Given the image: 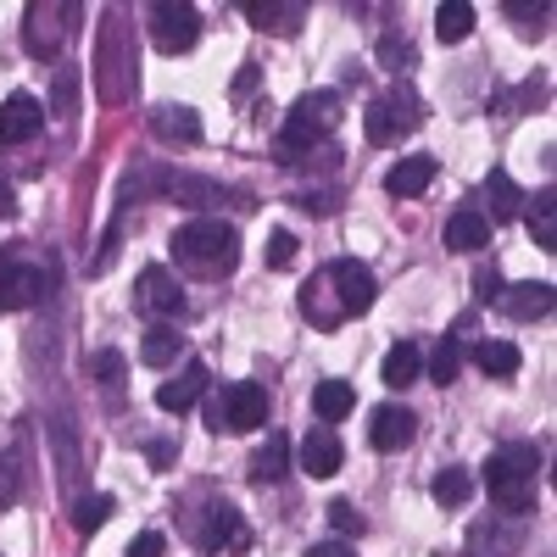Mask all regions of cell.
I'll use <instances>...</instances> for the list:
<instances>
[{"label": "cell", "mask_w": 557, "mask_h": 557, "mask_svg": "<svg viewBox=\"0 0 557 557\" xmlns=\"http://www.w3.org/2000/svg\"><path fill=\"white\" fill-rule=\"evenodd\" d=\"M374 296H380L374 268L357 257H341L301 285V318H312V330H341V323H351L374 307Z\"/></svg>", "instance_id": "6da1fadb"}, {"label": "cell", "mask_w": 557, "mask_h": 557, "mask_svg": "<svg viewBox=\"0 0 557 557\" xmlns=\"http://www.w3.org/2000/svg\"><path fill=\"white\" fill-rule=\"evenodd\" d=\"M535 485H541V451L530 441H507L491 451L485 462V491L496 502V513L507 519H524L535 507Z\"/></svg>", "instance_id": "7a4b0ae2"}, {"label": "cell", "mask_w": 557, "mask_h": 557, "mask_svg": "<svg viewBox=\"0 0 557 557\" xmlns=\"http://www.w3.org/2000/svg\"><path fill=\"white\" fill-rule=\"evenodd\" d=\"M173 257H178V268H190V273H207V278H218V273H228L240 262V228L235 223H223V218H190V223H178L173 228Z\"/></svg>", "instance_id": "3957f363"}, {"label": "cell", "mask_w": 557, "mask_h": 557, "mask_svg": "<svg viewBox=\"0 0 557 557\" xmlns=\"http://www.w3.org/2000/svg\"><path fill=\"white\" fill-rule=\"evenodd\" d=\"M341 123V96L335 89H312V96H301L290 107V117L278 123V162H301L312 146H323L330 139V128Z\"/></svg>", "instance_id": "277c9868"}, {"label": "cell", "mask_w": 557, "mask_h": 557, "mask_svg": "<svg viewBox=\"0 0 557 557\" xmlns=\"http://www.w3.org/2000/svg\"><path fill=\"white\" fill-rule=\"evenodd\" d=\"M418 123H424V101H418V89L407 78H396L385 96H374L362 112V134L374 139V146H401Z\"/></svg>", "instance_id": "5b68a950"}, {"label": "cell", "mask_w": 557, "mask_h": 557, "mask_svg": "<svg viewBox=\"0 0 557 557\" xmlns=\"http://www.w3.org/2000/svg\"><path fill=\"white\" fill-rule=\"evenodd\" d=\"M78 17H84V7H57V0H34V7L23 12V51L34 57V62H57L62 57V45L78 34Z\"/></svg>", "instance_id": "8992f818"}, {"label": "cell", "mask_w": 557, "mask_h": 557, "mask_svg": "<svg viewBox=\"0 0 557 557\" xmlns=\"http://www.w3.org/2000/svg\"><path fill=\"white\" fill-rule=\"evenodd\" d=\"M51 262H34L23 246H0V312H23L51 296Z\"/></svg>", "instance_id": "52a82bcc"}, {"label": "cell", "mask_w": 557, "mask_h": 557, "mask_svg": "<svg viewBox=\"0 0 557 557\" xmlns=\"http://www.w3.org/2000/svg\"><path fill=\"white\" fill-rule=\"evenodd\" d=\"M268 385H257V380H235V385H223L218 396H212V407H207V424L223 435H251V430H262L268 424Z\"/></svg>", "instance_id": "ba28073f"}, {"label": "cell", "mask_w": 557, "mask_h": 557, "mask_svg": "<svg viewBox=\"0 0 557 557\" xmlns=\"http://www.w3.org/2000/svg\"><path fill=\"white\" fill-rule=\"evenodd\" d=\"M196 39H201V12L178 7V0H157V7H151V45H157V51L178 57V51H190Z\"/></svg>", "instance_id": "9c48e42d"}, {"label": "cell", "mask_w": 557, "mask_h": 557, "mask_svg": "<svg viewBox=\"0 0 557 557\" xmlns=\"http://www.w3.org/2000/svg\"><path fill=\"white\" fill-rule=\"evenodd\" d=\"M524 519H507V513H491L480 524H469V541H462V552L469 557H519L524 552Z\"/></svg>", "instance_id": "30bf717a"}, {"label": "cell", "mask_w": 557, "mask_h": 557, "mask_svg": "<svg viewBox=\"0 0 557 557\" xmlns=\"http://www.w3.org/2000/svg\"><path fill=\"white\" fill-rule=\"evenodd\" d=\"M134 307L146 312V318H157V323H168V318H184V285L168 273V268H146L139 273V285H134Z\"/></svg>", "instance_id": "8fae6325"}, {"label": "cell", "mask_w": 557, "mask_h": 557, "mask_svg": "<svg viewBox=\"0 0 557 557\" xmlns=\"http://www.w3.org/2000/svg\"><path fill=\"white\" fill-rule=\"evenodd\" d=\"M39 128H45V101L28 96V89L7 96V107H0V146H28Z\"/></svg>", "instance_id": "7c38bea8"}, {"label": "cell", "mask_w": 557, "mask_h": 557, "mask_svg": "<svg viewBox=\"0 0 557 557\" xmlns=\"http://www.w3.org/2000/svg\"><path fill=\"white\" fill-rule=\"evenodd\" d=\"M196 546H201V552H223V546L246 552V546H251V530H246V519H240L228 502H212V507H207V524L196 530Z\"/></svg>", "instance_id": "4fadbf2b"}, {"label": "cell", "mask_w": 557, "mask_h": 557, "mask_svg": "<svg viewBox=\"0 0 557 557\" xmlns=\"http://www.w3.org/2000/svg\"><path fill=\"white\" fill-rule=\"evenodd\" d=\"M412 435H418V418L407 407L385 401V407L368 412V446H374V451H401Z\"/></svg>", "instance_id": "5bb4252c"}, {"label": "cell", "mask_w": 557, "mask_h": 557, "mask_svg": "<svg viewBox=\"0 0 557 557\" xmlns=\"http://www.w3.org/2000/svg\"><path fill=\"white\" fill-rule=\"evenodd\" d=\"M341 462H346V446H341V435H335L330 424L307 430V441H301V474H312V480H335V474H341Z\"/></svg>", "instance_id": "9a60e30c"}, {"label": "cell", "mask_w": 557, "mask_h": 557, "mask_svg": "<svg viewBox=\"0 0 557 557\" xmlns=\"http://www.w3.org/2000/svg\"><path fill=\"white\" fill-rule=\"evenodd\" d=\"M552 285L546 278H524V285H502V312L513 318V323H535V318H546L552 312Z\"/></svg>", "instance_id": "2e32d148"}, {"label": "cell", "mask_w": 557, "mask_h": 557, "mask_svg": "<svg viewBox=\"0 0 557 557\" xmlns=\"http://www.w3.org/2000/svg\"><path fill=\"white\" fill-rule=\"evenodd\" d=\"M207 380H212V374H207V362L190 357V362H184V374L168 380V385L157 391V407H162V412H190V407L207 396Z\"/></svg>", "instance_id": "e0dca14e"}, {"label": "cell", "mask_w": 557, "mask_h": 557, "mask_svg": "<svg viewBox=\"0 0 557 557\" xmlns=\"http://www.w3.org/2000/svg\"><path fill=\"white\" fill-rule=\"evenodd\" d=\"M491 246V218L480 212V207H457L451 218H446V251H485Z\"/></svg>", "instance_id": "ac0fdd59"}, {"label": "cell", "mask_w": 557, "mask_h": 557, "mask_svg": "<svg viewBox=\"0 0 557 557\" xmlns=\"http://www.w3.org/2000/svg\"><path fill=\"white\" fill-rule=\"evenodd\" d=\"M240 12H246L262 34H296V28L307 23L301 0H273V7H268V0H240Z\"/></svg>", "instance_id": "d6986e66"}, {"label": "cell", "mask_w": 557, "mask_h": 557, "mask_svg": "<svg viewBox=\"0 0 557 557\" xmlns=\"http://www.w3.org/2000/svg\"><path fill=\"white\" fill-rule=\"evenodd\" d=\"M151 134L157 139H173V146H201V112L196 107H157L151 112Z\"/></svg>", "instance_id": "ffe728a7"}, {"label": "cell", "mask_w": 557, "mask_h": 557, "mask_svg": "<svg viewBox=\"0 0 557 557\" xmlns=\"http://www.w3.org/2000/svg\"><path fill=\"white\" fill-rule=\"evenodd\" d=\"M430 184H435V157H401V162L385 173V190H391V196H401V201L424 196Z\"/></svg>", "instance_id": "44dd1931"}, {"label": "cell", "mask_w": 557, "mask_h": 557, "mask_svg": "<svg viewBox=\"0 0 557 557\" xmlns=\"http://www.w3.org/2000/svg\"><path fill=\"white\" fill-rule=\"evenodd\" d=\"M418 374H424V351H418V341H401V346H391V351H385V362H380V380H385L391 391H407V385H418Z\"/></svg>", "instance_id": "7402d4cb"}, {"label": "cell", "mask_w": 557, "mask_h": 557, "mask_svg": "<svg viewBox=\"0 0 557 557\" xmlns=\"http://www.w3.org/2000/svg\"><path fill=\"white\" fill-rule=\"evenodd\" d=\"M485 201H491V223H513V218L524 212V190L513 184V173H507V168H491Z\"/></svg>", "instance_id": "603a6c76"}, {"label": "cell", "mask_w": 557, "mask_h": 557, "mask_svg": "<svg viewBox=\"0 0 557 557\" xmlns=\"http://www.w3.org/2000/svg\"><path fill=\"white\" fill-rule=\"evenodd\" d=\"M290 474V435H268L262 446H257V457H251V480L257 485H273V480H285Z\"/></svg>", "instance_id": "cb8c5ba5"}, {"label": "cell", "mask_w": 557, "mask_h": 557, "mask_svg": "<svg viewBox=\"0 0 557 557\" xmlns=\"http://www.w3.org/2000/svg\"><path fill=\"white\" fill-rule=\"evenodd\" d=\"M474 362H480L485 380H513L519 368H524V351H519L513 341H480V346H474Z\"/></svg>", "instance_id": "d4e9b609"}, {"label": "cell", "mask_w": 557, "mask_h": 557, "mask_svg": "<svg viewBox=\"0 0 557 557\" xmlns=\"http://www.w3.org/2000/svg\"><path fill=\"white\" fill-rule=\"evenodd\" d=\"M351 407H357V391H351L346 380H323V385L312 391V412L323 418V424H341Z\"/></svg>", "instance_id": "484cf974"}, {"label": "cell", "mask_w": 557, "mask_h": 557, "mask_svg": "<svg viewBox=\"0 0 557 557\" xmlns=\"http://www.w3.org/2000/svg\"><path fill=\"white\" fill-rule=\"evenodd\" d=\"M435 34H441V45H462L474 34V7L469 0H446V7L435 12Z\"/></svg>", "instance_id": "4316f807"}, {"label": "cell", "mask_w": 557, "mask_h": 557, "mask_svg": "<svg viewBox=\"0 0 557 557\" xmlns=\"http://www.w3.org/2000/svg\"><path fill=\"white\" fill-rule=\"evenodd\" d=\"M134 73V57H123V28H117V12H112V28L101 34V101L112 96V73Z\"/></svg>", "instance_id": "83f0119b"}, {"label": "cell", "mask_w": 557, "mask_h": 557, "mask_svg": "<svg viewBox=\"0 0 557 557\" xmlns=\"http://www.w3.org/2000/svg\"><path fill=\"white\" fill-rule=\"evenodd\" d=\"M530 235H535L541 251H557V190H552V184H546V190L535 196V207H530Z\"/></svg>", "instance_id": "f1b7e54d"}, {"label": "cell", "mask_w": 557, "mask_h": 557, "mask_svg": "<svg viewBox=\"0 0 557 557\" xmlns=\"http://www.w3.org/2000/svg\"><path fill=\"white\" fill-rule=\"evenodd\" d=\"M462 351H469V330H457V335H446V341L435 346V357H430V380H435V385H451V380H457Z\"/></svg>", "instance_id": "f546056e"}, {"label": "cell", "mask_w": 557, "mask_h": 557, "mask_svg": "<svg viewBox=\"0 0 557 557\" xmlns=\"http://www.w3.org/2000/svg\"><path fill=\"white\" fill-rule=\"evenodd\" d=\"M173 357H178V330H173V323H151L146 341H139V362H146V368H168Z\"/></svg>", "instance_id": "4dcf8cb0"}, {"label": "cell", "mask_w": 557, "mask_h": 557, "mask_svg": "<svg viewBox=\"0 0 557 557\" xmlns=\"http://www.w3.org/2000/svg\"><path fill=\"white\" fill-rule=\"evenodd\" d=\"M430 496L441 502V507H462L474 496V474L469 469H441L435 480H430Z\"/></svg>", "instance_id": "1f68e13d"}, {"label": "cell", "mask_w": 557, "mask_h": 557, "mask_svg": "<svg viewBox=\"0 0 557 557\" xmlns=\"http://www.w3.org/2000/svg\"><path fill=\"white\" fill-rule=\"evenodd\" d=\"M23 502V446H0V507Z\"/></svg>", "instance_id": "d6a6232c"}, {"label": "cell", "mask_w": 557, "mask_h": 557, "mask_svg": "<svg viewBox=\"0 0 557 557\" xmlns=\"http://www.w3.org/2000/svg\"><path fill=\"white\" fill-rule=\"evenodd\" d=\"M112 507H117V502H112L107 491L78 496V502H73V530H84V535H89V530H101V524L112 519Z\"/></svg>", "instance_id": "836d02e7"}, {"label": "cell", "mask_w": 557, "mask_h": 557, "mask_svg": "<svg viewBox=\"0 0 557 557\" xmlns=\"http://www.w3.org/2000/svg\"><path fill=\"white\" fill-rule=\"evenodd\" d=\"M89 374H96V385L101 391H123V374H128V362H123V351H96V357H89Z\"/></svg>", "instance_id": "e575fe53"}, {"label": "cell", "mask_w": 557, "mask_h": 557, "mask_svg": "<svg viewBox=\"0 0 557 557\" xmlns=\"http://www.w3.org/2000/svg\"><path fill=\"white\" fill-rule=\"evenodd\" d=\"M380 62H385L391 73H407V67H412V39H407V34H385V39H380Z\"/></svg>", "instance_id": "d590c367"}, {"label": "cell", "mask_w": 557, "mask_h": 557, "mask_svg": "<svg viewBox=\"0 0 557 557\" xmlns=\"http://www.w3.org/2000/svg\"><path fill=\"white\" fill-rule=\"evenodd\" d=\"M502 12L519 23L524 39H541V34H546V17H552V7H502Z\"/></svg>", "instance_id": "8d00e7d4"}, {"label": "cell", "mask_w": 557, "mask_h": 557, "mask_svg": "<svg viewBox=\"0 0 557 557\" xmlns=\"http://www.w3.org/2000/svg\"><path fill=\"white\" fill-rule=\"evenodd\" d=\"M296 262V235L290 228H273L268 235V268H290Z\"/></svg>", "instance_id": "74e56055"}, {"label": "cell", "mask_w": 557, "mask_h": 557, "mask_svg": "<svg viewBox=\"0 0 557 557\" xmlns=\"http://www.w3.org/2000/svg\"><path fill=\"white\" fill-rule=\"evenodd\" d=\"M330 524H335V535L346 541V535H362L368 524H362V513H357V507L351 502H330Z\"/></svg>", "instance_id": "f35d334b"}, {"label": "cell", "mask_w": 557, "mask_h": 557, "mask_svg": "<svg viewBox=\"0 0 557 557\" xmlns=\"http://www.w3.org/2000/svg\"><path fill=\"white\" fill-rule=\"evenodd\" d=\"M57 112H62V117L78 112V73H73V67L57 73Z\"/></svg>", "instance_id": "ab89813d"}, {"label": "cell", "mask_w": 557, "mask_h": 557, "mask_svg": "<svg viewBox=\"0 0 557 557\" xmlns=\"http://www.w3.org/2000/svg\"><path fill=\"white\" fill-rule=\"evenodd\" d=\"M474 296H480V301H502V273H496V262L474 273Z\"/></svg>", "instance_id": "60d3db41"}, {"label": "cell", "mask_w": 557, "mask_h": 557, "mask_svg": "<svg viewBox=\"0 0 557 557\" xmlns=\"http://www.w3.org/2000/svg\"><path fill=\"white\" fill-rule=\"evenodd\" d=\"M335 201H341L335 190H301V196H296V207H301V212H318V218L335 212Z\"/></svg>", "instance_id": "b9f144b4"}, {"label": "cell", "mask_w": 557, "mask_h": 557, "mask_svg": "<svg viewBox=\"0 0 557 557\" xmlns=\"http://www.w3.org/2000/svg\"><path fill=\"white\" fill-rule=\"evenodd\" d=\"M162 546H168V541H162L157 530H146L139 541H128V557H162Z\"/></svg>", "instance_id": "7bdbcfd3"}, {"label": "cell", "mask_w": 557, "mask_h": 557, "mask_svg": "<svg viewBox=\"0 0 557 557\" xmlns=\"http://www.w3.org/2000/svg\"><path fill=\"white\" fill-rule=\"evenodd\" d=\"M146 457H151V469H173L178 446H173V441H151V446H146Z\"/></svg>", "instance_id": "ee69618b"}, {"label": "cell", "mask_w": 557, "mask_h": 557, "mask_svg": "<svg viewBox=\"0 0 557 557\" xmlns=\"http://www.w3.org/2000/svg\"><path fill=\"white\" fill-rule=\"evenodd\" d=\"M307 557H357V552H351L346 541H312V546H307Z\"/></svg>", "instance_id": "f6af8a7d"}, {"label": "cell", "mask_w": 557, "mask_h": 557, "mask_svg": "<svg viewBox=\"0 0 557 557\" xmlns=\"http://www.w3.org/2000/svg\"><path fill=\"white\" fill-rule=\"evenodd\" d=\"M0 218H17V196H12L7 178H0Z\"/></svg>", "instance_id": "bcb514c9"}]
</instances>
